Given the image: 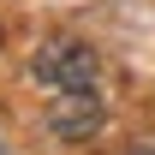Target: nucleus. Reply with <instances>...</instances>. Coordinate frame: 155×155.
I'll return each mask as SVG.
<instances>
[{"label": "nucleus", "mask_w": 155, "mask_h": 155, "mask_svg": "<svg viewBox=\"0 0 155 155\" xmlns=\"http://www.w3.org/2000/svg\"><path fill=\"white\" fill-rule=\"evenodd\" d=\"M30 78L48 84L54 96H66V90H96L101 54L90 42H78V36H54V42H42L36 54H30Z\"/></svg>", "instance_id": "nucleus-1"}, {"label": "nucleus", "mask_w": 155, "mask_h": 155, "mask_svg": "<svg viewBox=\"0 0 155 155\" xmlns=\"http://www.w3.org/2000/svg\"><path fill=\"white\" fill-rule=\"evenodd\" d=\"M101 125H107V107H101L96 90H66V96L48 101V131L66 137V143H90Z\"/></svg>", "instance_id": "nucleus-2"}, {"label": "nucleus", "mask_w": 155, "mask_h": 155, "mask_svg": "<svg viewBox=\"0 0 155 155\" xmlns=\"http://www.w3.org/2000/svg\"><path fill=\"white\" fill-rule=\"evenodd\" d=\"M131 155H155V143H131Z\"/></svg>", "instance_id": "nucleus-3"}]
</instances>
